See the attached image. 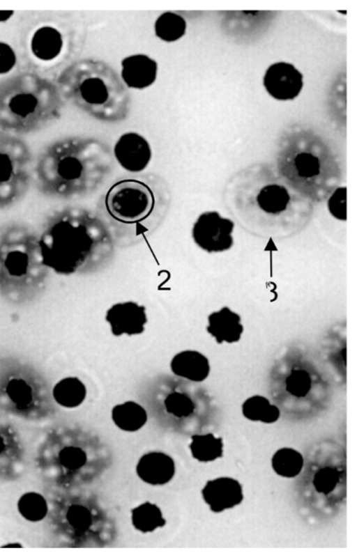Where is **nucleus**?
Returning a JSON list of instances; mask_svg holds the SVG:
<instances>
[{
	"label": "nucleus",
	"instance_id": "obj_9",
	"mask_svg": "<svg viewBox=\"0 0 357 560\" xmlns=\"http://www.w3.org/2000/svg\"><path fill=\"white\" fill-rule=\"evenodd\" d=\"M344 451L332 442L322 443L305 466L301 483L304 504L315 515L332 514L346 495Z\"/></svg>",
	"mask_w": 357,
	"mask_h": 560
},
{
	"label": "nucleus",
	"instance_id": "obj_18",
	"mask_svg": "<svg viewBox=\"0 0 357 560\" xmlns=\"http://www.w3.org/2000/svg\"><path fill=\"white\" fill-rule=\"evenodd\" d=\"M206 330L218 343H233L241 339L243 326L241 316L225 306L208 316Z\"/></svg>",
	"mask_w": 357,
	"mask_h": 560
},
{
	"label": "nucleus",
	"instance_id": "obj_36",
	"mask_svg": "<svg viewBox=\"0 0 357 560\" xmlns=\"http://www.w3.org/2000/svg\"><path fill=\"white\" fill-rule=\"evenodd\" d=\"M13 10H0V22L6 21L13 15Z\"/></svg>",
	"mask_w": 357,
	"mask_h": 560
},
{
	"label": "nucleus",
	"instance_id": "obj_21",
	"mask_svg": "<svg viewBox=\"0 0 357 560\" xmlns=\"http://www.w3.org/2000/svg\"><path fill=\"white\" fill-rule=\"evenodd\" d=\"M112 417L114 423L120 429L128 432L140 429L147 420L145 410L133 401L116 405L112 409Z\"/></svg>",
	"mask_w": 357,
	"mask_h": 560
},
{
	"label": "nucleus",
	"instance_id": "obj_10",
	"mask_svg": "<svg viewBox=\"0 0 357 560\" xmlns=\"http://www.w3.org/2000/svg\"><path fill=\"white\" fill-rule=\"evenodd\" d=\"M33 162L28 145L0 132V210L15 205L33 184Z\"/></svg>",
	"mask_w": 357,
	"mask_h": 560
},
{
	"label": "nucleus",
	"instance_id": "obj_22",
	"mask_svg": "<svg viewBox=\"0 0 357 560\" xmlns=\"http://www.w3.org/2000/svg\"><path fill=\"white\" fill-rule=\"evenodd\" d=\"M84 384L75 377H68L59 381L52 388V396L60 405L72 408L79 405L85 398Z\"/></svg>",
	"mask_w": 357,
	"mask_h": 560
},
{
	"label": "nucleus",
	"instance_id": "obj_17",
	"mask_svg": "<svg viewBox=\"0 0 357 560\" xmlns=\"http://www.w3.org/2000/svg\"><path fill=\"white\" fill-rule=\"evenodd\" d=\"M121 79L127 86L142 89L155 80L156 62L144 54H135L125 58L121 63Z\"/></svg>",
	"mask_w": 357,
	"mask_h": 560
},
{
	"label": "nucleus",
	"instance_id": "obj_6",
	"mask_svg": "<svg viewBox=\"0 0 357 560\" xmlns=\"http://www.w3.org/2000/svg\"><path fill=\"white\" fill-rule=\"evenodd\" d=\"M61 96L58 86L33 73L0 81V132L17 136L45 127L59 118Z\"/></svg>",
	"mask_w": 357,
	"mask_h": 560
},
{
	"label": "nucleus",
	"instance_id": "obj_1",
	"mask_svg": "<svg viewBox=\"0 0 357 560\" xmlns=\"http://www.w3.org/2000/svg\"><path fill=\"white\" fill-rule=\"evenodd\" d=\"M45 263L62 275L97 268L114 256V242L100 217L79 206L52 211L38 233Z\"/></svg>",
	"mask_w": 357,
	"mask_h": 560
},
{
	"label": "nucleus",
	"instance_id": "obj_27",
	"mask_svg": "<svg viewBox=\"0 0 357 560\" xmlns=\"http://www.w3.org/2000/svg\"><path fill=\"white\" fill-rule=\"evenodd\" d=\"M186 23L178 15L166 12L159 16L155 23V32L161 40L172 42L181 38L185 32Z\"/></svg>",
	"mask_w": 357,
	"mask_h": 560
},
{
	"label": "nucleus",
	"instance_id": "obj_30",
	"mask_svg": "<svg viewBox=\"0 0 357 560\" xmlns=\"http://www.w3.org/2000/svg\"><path fill=\"white\" fill-rule=\"evenodd\" d=\"M286 390L292 396H305L311 388V378L305 370H293L285 381Z\"/></svg>",
	"mask_w": 357,
	"mask_h": 560
},
{
	"label": "nucleus",
	"instance_id": "obj_15",
	"mask_svg": "<svg viewBox=\"0 0 357 560\" xmlns=\"http://www.w3.org/2000/svg\"><path fill=\"white\" fill-rule=\"evenodd\" d=\"M202 497L213 512H221L241 503L242 488L238 481L228 477L208 481L202 490Z\"/></svg>",
	"mask_w": 357,
	"mask_h": 560
},
{
	"label": "nucleus",
	"instance_id": "obj_35",
	"mask_svg": "<svg viewBox=\"0 0 357 560\" xmlns=\"http://www.w3.org/2000/svg\"><path fill=\"white\" fill-rule=\"evenodd\" d=\"M16 63V55L8 44L0 42V75L10 72Z\"/></svg>",
	"mask_w": 357,
	"mask_h": 560
},
{
	"label": "nucleus",
	"instance_id": "obj_24",
	"mask_svg": "<svg viewBox=\"0 0 357 560\" xmlns=\"http://www.w3.org/2000/svg\"><path fill=\"white\" fill-rule=\"evenodd\" d=\"M131 513L133 526L142 533L151 532L158 527H163L166 523L160 509L155 504L149 501L132 509Z\"/></svg>",
	"mask_w": 357,
	"mask_h": 560
},
{
	"label": "nucleus",
	"instance_id": "obj_19",
	"mask_svg": "<svg viewBox=\"0 0 357 560\" xmlns=\"http://www.w3.org/2000/svg\"><path fill=\"white\" fill-rule=\"evenodd\" d=\"M172 372L194 382L204 380L210 372L208 359L199 352L185 350L176 355L171 361Z\"/></svg>",
	"mask_w": 357,
	"mask_h": 560
},
{
	"label": "nucleus",
	"instance_id": "obj_11",
	"mask_svg": "<svg viewBox=\"0 0 357 560\" xmlns=\"http://www.w3.org/2000/svg\"><path fill=\"white\" fill-rule=\"evenodd\" d=\"M234 223L215 211L202 213L194 223L192 236L195 244L208 253L222 252L231 247Z\"/></svg>",
	"mask_w": 357,
	"mask_h": 560
},
{
	"label": "nucleus",
	"instance_id": "obj_20",
	"mask_svg": "<svg viewBox=\"0 0 357 560\" xmlns=\"http://www.w3.org/2000/svg\"><path fill=\"white\" fill-rule=\"evenodd\" d=\"M63 40L60 32L52 26H43L35 31L31 40L33 54L40 60L48 61L61 51Z\"/></svg>",
	"mask_w": 357,
	"mask_h": 560
},
{
	"label": "nucleus",
	"instance_id": "obj_5",
	"mask_svg": "<svg viewBox=\"0 0 357 560\" xmlns=\"http://www.w3.org/2000/svg\"><path fill=\"white\" fill-rule=\"evenodd\" d=\"M61 94L98 120L116 122L130 109V95L122 79L107 63L82 59L66 68L58 79Z\"/></svg>",
	"mask_w": 357,
	"mask_h": 560
},
{
	"label": "nucleus",
	"instance_id": "obj_2",
	"mask_svg": "<svg viewBox=\"0 0 357 560\" xmlns=\"http://www.w3.org/2000/svg\"><path fill=\"white\" fill-rule=\"evenodd\" d=\"M113 164L105 143L93 138H63L46 146L34 160L33 184L50 198L80 199L101 186Z\"/></svg>",
	"mask_w": 357,
	"mask_h": 560
},
{
	"label": "nucleus",
	"instance_id": "obj_32",
	"mask_svg": "<svg viewBox=\"0 0 357 560\" xmlns=\"http://www.w3.org/2000/svg\"><path fill=\"white\" fill-rule=\"evenodd\" d=\"M60 463L68 469H77L82 467L86 461V455L80 448L77 446H66L59 453Z\"/></svg>",
	"mask_w": 357,
	"mask_h": 560
},
{
	"label": "nucleus",
	"instance_id": "obj_29",
	"mask_svg": "<svg viewBox=\"0 0 357 560\" xmlns=\"http://www.w3.org/2000/svg\"><path fill=\"white\" fill-rule=\"evenodd\" d=\"M166 410L177 417H185L190 415L195 409L192 400L186 395L173 392L165 400Z\"/></svg>",
	"mask_w": 357,
	"mask_h": 560
},
{
	"label": "nucleus",
	"instance_id": "obj_37",
	"mask_svg": "<svg viewBox=\"0 0 357 560\" xmlns=\"http://www.w3.org/2000/svg\"><path fill=\"white\" fill-rule=\"evenodd\" d=\"M1 547H3V548H6H6H11V547L12 548H16V547L20 548V547H23V546H22V545H21L19 543H10L1 545Z\"/></svg>",
	"mask_w": 357,
	"mask_h": 560
},
{
	"label": "nucleus",
	"instance_id": "obj_14",
	"mask_svg": "<svg viewBox=\"0 0 357 560\" xmlns=\"http://www.w3.org/2000/svg\"><path fill=\"white\" fill-rule=\"evenodd\" d=\"M106 320L115 336L139 334L147 322L145 308L133 302L118 303L108 309Z\"/></svg>",
	"mask_w": 357,
	"mask_h": 560
},
{
	"label": "nucleus",
	"instance_id": "obj_26",
	"mask_svg": "<svg viewBox=\"0 0 357 560\" xmlns=\"http://www.w3.org/2000/svg\"><path fill=\"white\" fill-rule=\"evenodd\" d=\"M274 471L284 477H294L303 466V458L297 451L291 448H282L275 452L272 458Z\"/></svg>",
	"mask_w": 357,
	"mask_h": 560
},
{
	"label": "nucleus",
	"instance_id": "obj_31",
	"mask_svg": "<svg viewBox=\"0 0 357 560\" xmlns=\"http://www.w3.org/2000/svg\"><path fill=\"white\" fill-rule=\"evenodd\" d=\"M271 405L266 397L255 395L245 400L242 406V412L247 419L263 422Z\"/></svg>",
	"mask_w": 357,
	"mask_h": 560
},
{
	"label": "nucleus",
	"instance_id": "obj_38",
	"mask_svg": "<svg viewBox=\"0 0 357 560\" xmlns=\"http://www.w3.org/2000/svg\"><path fill=\"white\" fill-rule=\"evenodd\" d=\"M3 449H4V443H3V439L1 438V437L0 436V453L2 452V451L3 450Z\"/></svg>",
	"mask_w": 357,
	"mask_h": 560
},
{
	"label": "nucleus",
	"instance_id": "obj_4",
	"mask_svg": "<svg viewBox=\"0 0 357 560\" xmlns=\"http://www.w3.org/2000/svg\"><path fill=\"white\" fill-rule=\"evenodd\" d=\"M49 274L38 233L22 222L0 225V297L13 306L31 304L46 290Z\"/></svg>",
	"mask_w": 357,
	"mask_h": 560
},
{
	"label": "nucleus",
	"instance_id": "obj_16",
	"mask_svg": "<svg viewBox=\"0 0 357 560\" xmlns=\"http://www.w3.org/2000/svg\"><path fill=\"white\" fill-rule=\"evenodd\" d=\"M136 472L138 476L151 485H163L174 475L175 465L173 459L162 452H150L139 459Z\"/></svg>",
	"mask_w": 357,
	"mask_h": 560
},
{
	"label": "nucleus",
	"instance_id": "obj_3",
	"mask_svg": "<svg viewBox=\"0 0 357 560\" xmlns=\"http://www.w3.org/2000/svg\"><path fill=\"white\" fill-rule=\"evenodd\" d=\"M170 192L165 181L154 174L126 178L106 192L98 215L113 240L121 246L137 244L164 221Z\"/></svg>",
	"mask_w": 357,
	"mask_h": 560
},
{
	"label": "nucleus",
	"instance_id": "obj_23",
	"mask_svg": "<svg viewBox=\"0 0 357 560\" xmlns=\"http://www.w3.org/2000/svg\"><path fill=\"white\" fill-rule=\"evenodd\" d=\"M256 199L257 205L265 212L279 214L287 209L290 195L283 185L270 184L260 189Z\"/></svg>",
	"mask_w": 357,
	"mask_h": 560
},
{
	"label": "nucleus",
	"instance_id": "obj_12",
	"mask_svg": "<svg viewBox=\"0 0 357 560\" xmlns=\"http://www.w3.org/2000/svg\"><path fill=\"white\" fill-rule=\"evenodd\" d=\"M263 82L268 94L278 100L294 99L303 86L302 73L294 65L286 62L271 65L265 72Z\"/></svg>",
	"mask_w": 357,
	"mask_h": 560
},
{
	"label": "nucleus",
	"instance_id": "obj_13",
	"mask_svg": "<svg viewBox=\"0 0 357 560\" xmlns=\"http://www.w3.org/2000/svg\"><path fill=\"white\" fill-rule=\"evenodd\" d=\"M114 155L119 164L126 171L139 173L149 165L151 149L147 140L135 132L121 135L114 148Z\"/></svg>",
	"mask_w": 357,
	"mask_h": 560
},
{
	"label": "nucleus",
	"instance_id": "obj_33",
	"mask_svg": "<svg viewBox=\"0 0 357 560\" xmlns=\"http://www.w3.org/2000/svg\"><path fill=\"white\" fill-rule=\"evenodd\" d=\"M66 518L70 524L77 530L86 529L91 523V515L89 511L80 505L70 506L66 513Z\"/></svg>",
	"mask_w": 357,
	"mask_h": 560
},
{
	"label": "nucleus",
	"instance_id": "obj_25",
	"mask_svg": "<svg viewBox=\"0 0 357 560\" xmlns=\"http://www.w3.org/2000/svg\"><path fill=\"white\" fill-rule=\"evenodd\" d=\"M189 446L192 456L201 462H208L222 456V442L211 433L195 435Z\"/></svg>",
	"mask_w": 357,
	"mask_h": 560
},
{
	"label": "nucleus",
	"instance_id": "obj_28",
	"mask_svg": "<svg viewBox=\"0 0 357 560\" xmlns=\"http://www.w3.org/2000/svg\"><path fill=\"white\" fill-rule=\"evenodd\" d=\"M17 509L21 515L26 520L38 522L46 516L47 504L40 494L36 492H28L19 499Z\"/></svg>",
	"mask_w": 357,
	"mask_h": 560
},
{
	"label": "nucleus",
	"instance_id": "obj_8",
	"mask_svg": "<svg viewBox=\"0 0 357 560\" xmlns=\"http://www.w3.org/2000/svg\"><path fill=\"white\" fill-rule=\"evenodd\" d=\"M52 400L47 377L37 365L18 355L0 354L1 407L22 415H38L47 412Z\"/></svg>",
	"mask_w": 357,
	"mask_h": 560
},
{
	"label": "nucleus",
	"instance_id": "obj_7",
	"mask_svg": "<svg viewBox=\"0 0 357 560\" xmlns=\"http://www.w3.org/2000/svg\"><path fill=\"white\" fill-rule=\"evenodd\" d=\"M279 165L284 176L298 191L310 197H321V186L335 160L323 140L310 130L294 129L283 139ZM332 176V174H331Z\"/></svg>",
	"mask_w": 357,
	"mask_h": 560
},
{
	"label": "nucleus",
	"instance_id": "obj_34",
	"mask_svg": "<svg viewBox=\"0 0 357 560\" xmlns=\"http://www.w3.org/2000/svg\"><path fill=\"white\" fill-rule=\"evenodd\" d=\"M331 213L339 219H346V188L337 189L328 201Z\"/></svg>",
	"mask_w": 357,
	"mask_h": 560
}]
</instances>
